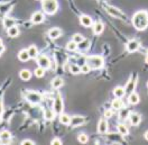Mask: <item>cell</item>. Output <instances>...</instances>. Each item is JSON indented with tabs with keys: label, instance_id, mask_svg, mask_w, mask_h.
<instances>
[{
	"label": "cell",
	"instance_id": "6da1fadb",
	"mask_svg": "<svg viewBox=\"0 0 148 145\" xmlns=\"http://www.w3.org/2000/svg\"><path fill=\"white\" fill-rule=\"evenodd\" d=\"M132 25L137 31H145L148 27V11L139 10L132 16Z\"/></svg>",
	"mask_w": 148,
	"mask_h": 145
},
{
	"label": "cell",
	"instance_id": "7a4b0ae2",
	"mask_svg": "<svg viewBox=\"0 0 148 145\" xmlns=\"http://www.w3.org/2000/svg\"><path fill=\"white\" fill-rule=\"evenodd\" d=\"M42 8L47 15H54L57 11L58 2L57 0H42Z\"/></svg>",
	"mask_w": 148,
	"mask_h": 145
},
{
	"label": "cell",
	"instance_id": "3957f363",
	"mask_svg": "<svg viewBox=\"0 0 148 145\" xmlns=\"http://www.w3.org/2000/svg\"><path fill=\"white\" fill-rule=\"evenodd\" d=\"M87 63L89 64V67L91 69H101L104 64L103 57L99 56V55H91L87 57Z\"/></svg>",
	"mask_w": 148,
	"mask_h": 145
},
{
	"label": "cell",
	"instance_id": "277c9868",
	"mask_svg": "<svg viewBox=\"0 0 148 145\" xmlns=\"http://www.w3.org/2000/svg\"><path fill=\"white\" fill-rule=\"evenodd\" d=\"M26 99H27V101H29L30 104L37 105V104H39V102L42 101L43 98H42V94H40V93L34 92V91H29V92L26 93Z\"/></svg>",
	"mask_w": 148,
	"mask_h": 145
},
{
	"label": "cell",
	"instance_id": "5b68a950",
	"mask_svg": "<svg viewBox=\"0 0 148 145\" xmlns=\"http://www.w3.org/2000/svg\"><path fill=\"white\" fill-rule=\"evenodd\" d=\"M106 10H107V13H108L110 16L114 17V18H120V19H122V20H125V19H126V15H125L121 10H119L118 8H116V7L108 6Z\"/></svg>",
	"mask_w": 148,
	"mask_h": 145
},
{
	"label": "cell",
	"instance_id": "8992f818",
	"mask_svg": "<svg viewBox=\"0 0 148 145\" xmlns=\"http://www.w3.org/2000/svg\"><path fill=\"white\" fill-rule=\"evenodd\" d=\"M137 79H138V78H137V75H136V74H132V75H131V79L128 81V83H127V86H126V88H125L126 92L131 93V92H133V91H135L136 84H137Z\"/></svg>",
	"mask_w": 148,
	"mask_h": 145
},
{
	"label": "cell",
	"instance_id": "52a82bcc",
	"mask_svg": "<svg viewBox=\"0 0 148 145\" xmlns=\"http://www.w3.org/2000/svg\"><path fill=\"white\" fill-rule=\"evenodd\" d=\"M37 63H38V67H42L44 69H48L51 67V61L46 55H40L37 59Z\"/></svg>",
	"mask_w": 148,
	"mask_h": 145
},
{
	"label": "cell",
	"instance_id": "ba28073f",
	"mask_svg": "<svg viewBox=\"0 0 148 145\" xmlns=\"http://www.w3.org/2000/svg\"><path fill=\"white\" fill-rule=\"evenodd\" d=\"M53 110L55 111V114H62V111H63V100L59 96H57L54 100Z\"/></svg>",
	"mask_w": 148,
	"mask_h": 145
},
{
	"label": "cell",
	"instance_id": "9c48e42d",
	"mask_svg": "<svg viewBox=\"0 0 148 145\" xmlns=\"http://www.w3.org/2000/svg\"><path fill=\"white\" fill-rule=\"evenodd\" d=\"M139 46H140V43L137 39H131L127 43L126 49H127L128 52H136L139 49Z\"/></svg>",
	"mask_w": 148,
	"mask_h": 145
},
{
	"label": "cell",
	"instance_id": "30bf717a",
	"mask_svg": "<svg viewBox=\"0 0 148 145\" xmlns=\"http://www.w3.org/2000/svg\"><path fill=\"white\" fill-rule=\"evenodd\" d=\"M84 122H85L84 117H82V116H73V117H71L70 125L72 127H79L81 126L82 124H84Z\"/></svg>",
	"mask_w": 148,
	"mask_h": 145
},
{
	"label": "cell",
	"instance_id": "8fae6325",
	"mask_svg": "<svg viewBox=\"0 0 148 145\" xmlns=\"http://www.w3.org/2000/svg\"><path fill=\"white\" fill-rule=\"evenodd\" d=\"M128 117H129L130 124L132 126H137L141 120V117H140V115L138 112H131V114H129Z\"/></svg>",
	"mask_w": 148,
	"mask_h": 145
},
{
	"label": "cell",
	"instance_id": "7c38bea8",
	"mask_svg": "<svg viewBox=\"0 0 148 145\" xmlns=\"http://www.w3.org/2000/svg\"><path fill=\"white\" fill-rule=\"evenodd\" d=\"M107 130H108V123L104 118H102V119H100V122L98 124V132L100 134H106Z\"/></svg>",
	"mask_w": 148,
	"mask_h": 145
},
{
	"label": "cell",
	"instance_id": "4fadbf2b",
	"mask_svg": "<svg viewBox=\"0 0 148 145\" xmlns=\"http://www.w3.org/2000/svg\"><path fill=\"white\" fill-rule=\"evenodd\" d=\"M44 14L43 13H40V11H36V13H34L33 14V16H32V23H34V24H40L43 20H44Z\"/></svg>",
	"mask_w": 148,
	"mask_h": 145
},
{
	"label": "cell",
	"instance_id": "5bb4252c",
	"mask_svg": "<svg viewBox=\"0 0 148 145\" xmlns=\"http://www.w3.org/2000/svg\"><path fill=\"white\" fill-rule=\"evenodd\" d=\"M80 23L85 27H90V26H92V18L88 15H82L80 17Z\"/></svg>",
	"mask_w": 148,
	"mask_h": 145
},
{
	"label": "cell",
	"instance_id": "9a60e30c",
	"mask_svg": "<svg viewBox=\"0 0 148 145\" xmlns=\"http://www.w3.org/2000/svg\"><path fill=\"white\" fill-rule=\"evenodd\" d=\"M10 138H11V134H10L9 130H2V132H0V141L2 143H9Z\"/></svg>",
	"mask_w": 148,
	"mask_h": 145
},
{
	"label": "cell",
	"instance_id": "2e32d148",
	"mask_svg": "<svg viewBox=\"0 0 148 145\" xmlns=\"http://www.w3.org/2000/svg\"><path fill=\"white\" fill-rule=\"evenodd\" d=\"M128 101L131 105H137L139 102V94L137 92H131L129 93V97H128Z\"/></svg>",
	"mask_w": 148,
	"mask_h": 145
},
{
	"label": "cell",
	"instance_id": "e0dca14e",
	"mask_svg": "<svg viewBox=\"0 0 148 145\" xmlns=\"http://www.w3.org/2000/svg\"><path fill=\"white\" fill-rule=\"evenodd\" d=\"M103 28H104L103 24H102L101 21H96V23L93 25V33H94L95 35H99V34H101V33L103 32Z\"/></svg>",
	"mask_w": 148,
	"mask_h": 145
},
{
	"label": "cell",
	"instance_id": "ac0fdd59",
	"mask_svg": "<svg viewBox=\"0 0 148 145\" xmlns=\"http://www.w3.org/2000/svg\"><path fill=\"white\" fill-rule=\"evenodd\" d=\"M61 35H62V29H59L57 27L50 29V32H48V36L51 38H58Z\"/></svg>",
	"mask_w": 148,
	"mask_h": 145
},
{
	"label": "cell",
	"instance_id": "d6986e66",
	"mask_svg": "<svg viewBox=\"0 0 148 145\" xmlns=\"http://www.w3.org/2000/svg\"><path fill=\"white\" fill-rule=\"evenodd\" d=\"M111 106H112V108L116 109V110H120V109L124 107V102H122L121 98H116V99L111 102Z\"/></svg>",
	"mask_w": 148,
	"mask_h": 145
},
{
	"label": "cell",
	"instance_id": "ffe728a7",
	"mask_svg": "<svg viewBox=\"0 0 148 145\" xmlns=\"http://www.w3.org/2000/svg\"><path fill=\"white\" fill-rule=\"evenodd\" d=\"M18 59L20 61H22V62H27V61L30 59L28 51H27V50H21L18 53Z\"/></svg>",
	"mask_w": 148,
	"mask_h": 145
},
{
	"label": "cell",
	"instance_id": "44dd1931",
	"mask_svg": "<svg viewBox=\"0 0 148 145\" xmlns=\"http://www.w3.org/2000/svg\"><path fill=\"white\" fill-rule=\"evenodd\" d=\"M113 94H114L116 98H122V97L126 94V90H125V88H122V87H117V88H114V90H113Z\"/></svg>",
	"mask_w": 148,
	"mask_h": 145
},
{
	"label": "cell",
	"instance_id": "7402d4cb",
	"mask_svg": "<svg viewBox=\"0 0 148 145\" xmlns=\"http://www.w3.org/2000/svg\"><path fill=\"white\" fill-rule=\"evenodd\" d=\"M89 47H90V41L87 39V38H84L82 42H80V43L77 44V49H80L81 51H85V50H88Z\"/></svg>",
	"mask_w": 148,
	"mask_h": 145
},
{
	"label": "cell",
	"instance_id": "603a6c76",
	"mask_svg": "<svg viewBox=\"0 0 148 145\" xmlns=\"http://www.w3.org/2000/svg\"><path fill=\"white\" fill-rule=\"evenodd\" d=\"M59 122L64 125H70L71 123V116L67 114H59Z\"/></svg>",
	"mask_w": 148,
	"mask_h": 145
},
{
	"label": "cell",
	"instance_id": "cb8c5ba5",
	"mask_svg": "<svg viewBox=\"0 0 148 145\" xmlns=\"http://www.w3.org/2000/svg\"><path fill=\"white\" fill-rule=\"evenodd\" d=\"M19 76H20V79H21V80L27 81V80H29V79L32 78V73H30L29 70L24 69V70H21V71H20V73H19Z\"/></svg>",
	"mask_w": 148,
	"mask_h": 145
},
{
	"label": "cell",
	"instance_id": "d4e9b609",
	"mask_svg": "<svg viewBox=\"0 0 148 145\" xmlns=\"http://www.w3.org/2000/svg\"><path fill=\"white\" fill-rule=\"evenodd\" d=\"M117 129H118L119 134H120V135H122V136H126V135H128V134H129L128 128H127L126 125H124V124H118Z\"/></svg>",
	"mask_w": 148,
	"mask_h": 145
},
{
	"label": "cell",
	"instance_id": "484cf974",
	"mask_svg": "<svg viewBox=\"0 0 148 145\" xmlns=\"http://www.w3.org/2000/svg\"><path fill=\"white\" fill-rule=\"evenodd\" d=\"M7 33L10 37H16L19 34V29L17 26H11L7 29Z\"/></svg>",
	"mask_w": 148,
	"mask_h": 145
},
{
	"label": "cell",
	"instance_id": "4316f807",
	"mask_svg": "<svg viewBox=\"0 0 148 145\" xmlns=\"http://www.w3.org/2000/svg\"><path fill=\"white\" fill-rule=\"evenodd\" d=\"M63 83H64V81H63L62 78H55V79H53V81H52V87H53L54 89H58V88H61V87L63 86Z\"/></svg>",
	"mask_w": 148,
	"mask_h": 145
},
{
	"label": "cell",
	"instance_id": "83f0119b",
	"mask_svg": "<svg viewBox=\"0 0 148 145\" xmlns=\"http://www.w3.org/2000/svg\"><path fill=\"white\" fill-rule=\"evenodd\" d=\"M44 117H45V119H47V120H52V119L55 117V111L52 110V109H46V110L44 111Z\"/></svg>",
	"mask_w": 148,
	"mask_h": 145
},
{
	"label": "cell",
	"instance_id": "f1b7e54d",
	"mask_svg": "<svg viewBox=\"0 0 148 145\" xmlns=\"http://www.w3.org/2000/svg\"><path fill=\"white\" fill-rule=\"evenodd\" d=\"M27 51H28V53H29L30 59H34V57H36L37 54H38V50H37V47L35 46V45H30V46L27 49Z\"/></svg>",
	"mask_w": 148,
	"mask_h": 145
},
{
	"label": "cell",
	"instance_id": "f546056e",
	"mask_svg": "<svg viewBox=\"0 0 148 145\" xmlns=\"http://www.w3.org/2000/svg\"><path fill=\"white\" fill-rule=\"evenodd\" d=\"M3 26H5V28H9V27H11V26H15V19L10 18V17H6V18H3Z\"/></svg>",
	"mask_w": 148,
	"mask_h": 145
},
{
	"label": "cell",
	"instance_id": "4dcf8cb0",
	"mask_svg": "<svg viewBox=\"0 0 148 145\" xmlns=\"http://www.w3.org/2000/svg\"><path fill=\"white\" fill-rule=\"evenodd\" d=\"M10 9H11V5L10 3H1L0 5V13L1 14H7Z\"/></svg>",
	"mask_w": 148,
	"mask_h": 145
},
{
	"label": "cell",
	"instance_id": "1f68e13d",
	"mask_svg": "<svg viewBox=\"0 0 148 145\" xmlns=\"http://www.w3.org/2000/svg\"><path fill=\"white\" fill-rule=\"evenodd\" d=\"M70 72L72 73V74H79V73H81V67L79 64H72L70 67Z\"/></svg>",
	"mask_w": 148,
	"mask_h": 145
},
{
	"label": "cell",
	"instance_id": "d6a6232c",
	"mask_svg": "<svg viewBox=\"0 0 148 145\" xmlns=\"http://www.w3.org/2000/svg\"><path fill=\"white\" fill-rule=\"evenodd\" d=\"M76 49H77V44H76L74 41H71V42H69V43L66 44V50H69V51H71V52H74Z\"/></svg>",
	"mask_w": 148,
	"mask_h": 145
},
{
	"label": "cell",
	"instance_id": "836d02e7",
	"mask_svg": "<svg viewBox=\"0 0 148 145\" xmlns=\"http://www.w3.org/2000/svg\"><path fill=\"white\" fill-rule=\"evenodd\" d=\"M77 140H79V142H80V143L85 144V143H88L89 137H88V135H87V134H83V133H82V134H80V135H79Z\"/></svg>",
	"mask_w": 148,
	"mask_h": 145
},
{
	"label": "cell",
	"instance_id": "e575fe53",
	"mask_svg": "<svg viewBox=\"0 0 148 145\" xmlns=\"http://www.w3.org/2000/svg\"><path fill=\"white\" fill-rule=\"evenodd\" d=\"M44 74H45V69L42 68V67H38L36 70H35V75H36L37 78H42Z\"/></svg>",
	"mask_w": 148,
	"mask_h": 145
},
{
	"label": "cell",
	"instance_id": "d590c367",
	"mask_svg": "<svg viewBox=\"0 0 148 145\" xmlns=\"http://www.w3.org/2000/svg\"><path fill=\"white\" fill-rule=\"evenodd\" d=\"M84 39V37H83V35H81V34H74L73 35V39L72 41H74L76 44H79L80 42H82Z\"/></svg>",
	"mask_w": 148,
	"mask_h": 145
},
{
	"label": "cell",
	"instance_id": "8d00e7d4",
	"mask_svg": "<svg viewBox=\"0 0 148 145\" xmlns=\"http://www.w3.org/2000/svg\"><path fill=\"white\" fill-rule=\"evenodd\" d=\"M128 116H129V111H128L127 109H124V108L120 109V118H121V119H126Z\"/></svg>",
	"mask_w": 148,
	"mask_h": 145
},
{
	"label": "cell",
	"instance_id": "74e56055",
	"mask_svg": "<svg viewBox=\"0 0 148 145\" xmlns=\"http://www.w3.org/2000/svg\"><path fill=\"white\" fill-rule=\"evenodd\" d=\"M90 70H91V68L89 67L88 63H85V64H83V65L81 67V73H89Z\"/></svg>",
	"mask_w": 148,
	"mask_h": 145
},
{
	"label": "cell",
	"instance_id": "f35d334b",
	"mask_svg": "<svg viewBox=\"0 0 148 145\" xmlns=\"http://www.w3.org/2000/svg\"><path fill=\"white\" fill-rule=\"evenodd\" d=\"M80 67H82L83 64H85L87 63V57H80L79 60H77V62H76Z\"/></svg>",
	"mask_w": 148,
	"mask_h": 145
},
{
	"label": "cell",
	"instance_id": "ab89813d",
	"mask_svg": "<svg viewBox=\"0 0 148 145\" xmlns=\"http://www.w3.org/2000/svg\"><path fill=\"white\" fill-rule=\"evenodd\" d=\"M112 115H113V112H112V110H110V109H108V110L104 111V117L106 118H111Z\"/></svg>",
	"mask_w": 148,
	"mask_h": 145
},
{
	"label": "cell",
	"instance_id": "60d3db41",
	"mask_svg": "<svg viewBox=\"0 0 148 145\" xmlns=\"http://www.w3.org/2000/svg\"><path fill=\"white\" fill-rule=\"evenodd\" d=\"M21 144H22V145H26V144L34 145V144H35V142H34V141H32V140H24V141L21 142Z\"/></svg>",
	"mask_w": 148,
	"mask_h": 145
},
{
	"label": "cell",
	"instance_id": "b9f144b4",
	"mask_svg": "<svg viewBox=\"0 0 148 145\" xmlns=\"http://www.w3.org/2000/svg\"><path fill=\"white\" fill-rule=\"evenodd\" d=\"M51 144H53V145H61L62 144V141L59 140V138H54L53 141H52V143Z\"/></svg>",
	"mask_w": 148,
	"mask_h": 145
},
{
	"label": "cell",
	"instance_id": "7bdbcfd3",
	"mask_svg": "<svg viewBox=\"0 0 148 145\" xmlns=\"http://www.w3.org/2000/svg\"><path fill=\"white\" fill-rule=\"evenodd\" d=\"M2 112H3V105H2V101H1V99H0V118H1V116H2Z\"/></svg>",
	"mask_w": 148,
	"mask_h": 145
},
{
	"label": "cell",
	"instance_id": "ee69618b",
	"mask_svg": "<svg viewBox=\"0 0 148 145\" xmlns=\"http://www.w3.org/2000/svg\"><path fill=\"white\" fill-rule=\"evenodd\" d=\"M3 51H5V46L2 44H0V53H2Z\"/></svg>",
	"mask_w": 148,
	"mask_h": 145
},
{
	"label": "cell",
	"instance_id": "f6af8a7d",
	"mask_svg": "<svg viewBox=\"0 0 148 145\" xmlns=\"http://www.w3.org/2000/svg\"><path fill=\"white\" fill-rule=\"evenodd\" d=\"M145 138H146V140L148 141V132H146V133H145Z\"/></svg>",
	"mask_w": 148,
	"mask_h": 145
},
{
	"label": "cell",
	"instance_id": "bcb514c9",
	"mask_svg": "<svg viewBox=\"0 0 148 145\" xmlns=\"http://www.w3.org/2000/svg\"><path fill=\"white\" fill-rule=\"evenodd\" d=\"M145 62H146V63L148 64V55L146 56V59H145Z\"/></svg>",
	"mask_w": 148,
	"mask_h": 145
},
{
	"label": "cell",
	"instance_id": "7dc6e473",
	"mask_svg": "<svg viewBox=\"0 0 148 145\" xmlns=\"http://www.w3.org/2000/svg\"><path fill=\"white\" fill-rule=\"evenodd\" d=\"M0 44H2V41H1V39H0Z\"/></svg>",
	"mask_w": 148,
	"mask_h": 145
},
{
	"label": "cell",
	"instance_id": "c3c4849f",
	"mask_svg": "<svg viewBox=\"0 0 148 145\" xmlns=\"http://www.w3.org/2000/svg\"><path fill=\"white\" fill-rule=\"evenodd\" d=\"M101 1H108V0H101Z\"/></svg>",
	"mask_w": 148,
	"mask_h": 145
},
{
	"label": "cell",
	"instance_id": "681fc988",
	"mask_svg": "<svg viewBox=\"0 0 148 145\" xmlns=\"http://www.w3.org/2000/svg\"><path fill=\"white\" fill-rule=\"evenodd\" d=\"M147 55H148V49H147Z\"/></svg>",
	"mask_w": 148,
	"mask_h": 145
},
{
	"label": "cell",
	"instance_id": "f907efd6",
	"mask_svg": "<svg viewBox=\"0 0 148 145\" xmlns=\"http://www.w3.org/2000/svg\"><path fill=\"white\" fill-rule=\"evenodd\" d=\"M147 88H148V82H147Z\"/></svg>",
	"mask_w": 148,
	"mask_h": 145
},
{
	"label": "cell",
	"instance_id": "816d5d0a",
	"mask_svg": "<svg viewBox=\"0 0 148 145\" xmlns=\"http://www.w3.org/2000/svg\"><path fill=\"white\" fill-rule=\"evenodd\" d=\"M0 54H1V53H0Z\"/></svg>",
	"mask_w": 148,
	"mask_h": 145
}]
</instances>
